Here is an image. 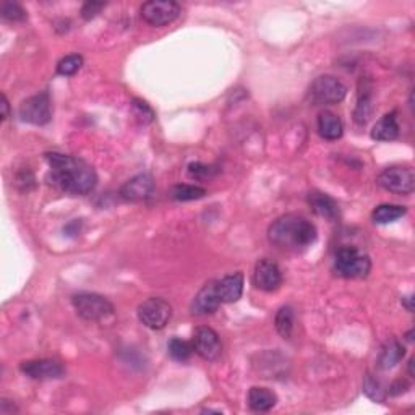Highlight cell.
Returning <instances> with one entry per match:
<instances>
[{"label": "cell", "instance_id": "35", "mask_svg": "<svg viewBox=\"0 0 415 415\" xmlns=\"http://www.w3.org/2000/svg\"><path fill=\"white\" fill-rule=\"evenodd\" d=\"M412 336H414V329H411V331H409V333L406 334V339L409 341V343H412V341H414Z\"/></svg>", "mask_w": 415, "mask_h": 415}, {"label": "cell", "instance_id": "16", "mask_svg": "<svg viewBox=\"0 0 415 415\" xmlns=\"http://www.w3.org/2000/svg\"><path fill=\"white\" fill-rule=\"evenodd\" d=\"M216 289L223 304H234L242 297L243 292V275L242 272H234L223 277L221 281H216Z\"/></svg>", "mask_w": 415, "mask_h": 415}, {"label": "cell", "instance_id": "12", "mask_svg": "<svg viewBox=\"0 0 415 415\" xmlns=\"http://www.w3.org/2000/svg\"><path fill=\"white\" fill-rule=\"evenodd\" d=\"M20 372L31 380H57L64 377L65 368L57 360L39 359L21 362Z\"/></svg>", "mask_w": 415, "mask_h": 415}, {"label": "cell", "instance_id": "19", "mask_svg": "<svg viewBox=\"0 0 415 415\" xmlns=\"http://www.w3.org/2000/svg\"><path fill=\"white\" fill-rule=\"evenodd\" d=\"M318 133L328 141H336L344 133V125L336 114L331 111H323L318 116Z\"/></svg>", "mask_w": 415, "mask_h": 415}, {"label": "cell", "instance_id": "23", "mask_svg": "<svg viewBox=\"0 0 415 415\" xmlns=\"http://www.w3.org/2000/svg\"><path fill=\"white\" fill-rule=\"evenodd\" d=\"M294 321H295V314L291 305H284L277 310L276 318H275V325H276L277 333L281 334V338L289 339L292 336Z\"/></svg>", "mask_w": 415, "mask_h": 415}, {"label": "cell", "instance_id": "27", "mask_svg": "<svg viewBox=\"0 0 415 415\" xmlns=\"http://www.w3.org/2000/svg\"><path fill=\"white\" fill-rule=\"evenodd\" d=\"M83 65V57L78 54L65 55L59 64H57V73L62 77H72L82 68Z\"/></svg>", "mask_w": 415, "mask_h": 415}, {"label": "cell", "instance_id": "25", "mask_svg": "<svg viewBox=\"0 0 415 415\" xmlns=\"http://www.w3.org/2000/svg\"><path fill=\"white\" fill-rule=\"evenodd\" d=\"M167 350H169L170 359H174L177 362H187L193 354V344L187 343V341L184 339L172 338L167 344Z\"/></svg>", "mask_w": 415, "mask_h": 415}, {"label": "cell", "instance_id": "13", "mask_svg": "<svg viewBox=\"0 0 415 415\" xmlns=\"http://www.w3.org/2000/svg\"><path fill=\"white\" fill-rule=\"evenodd\" d=\"M155 192V179L150 174H138L125 182L121 189V197L125 201L148 200Z\"/></svg>", "mask_w": 415, "mask_h": 415}, {"label": "cell", "instance_id": "28", "mask_svg": "<svg viewBox=\"0 0 415 415\" xmlns=\"http://www.w3.org/2000/svg\"><path fill=\"white\" fill-rule=\"evenodd\" d=\"M0 16L7 21L18 23L26 20V11L23 10L21 5L15 2H2V5H0Z\"/></svg>", "mask_w": 415, "mask_h": 415}, {"label": "cell", "instance_id": "3", "mask_svg": "<svg viewBox=\"0 0 415 415\" xmlns=\"http://www.w3.org/2000/svg\"><path fill=\"white\" fill-rule=\"evenodd\" d=\"M334 271L345 280H363L370 275L372 260L355 247H343L334 258Z\"/></svg>", "mask_w": 415, "mask_h": 415}, {"label": "cell", "instance_id": "22", "mask_svg": "<svg viewBox=\"0 0 415 415\" xmlns=\"http://www.w3.org/2000/svg\"><path fill=\"white\" fill-rule=\"evenodd\" d=\"M406 214H407L406 206L386 203V204H380V206L373 209L372 219L375 224H389V223H394V221L397 219H401L402 216H406Z\"/></svg>", "mask_w": 415, "mask_h": 415}, {"label": "cell", "instance_id": "31", "mask_svg": "<svg viewBox=\"0 0 415 415\" xmlns=\"http://www.w3.org/2000/svg\"><path fill=\"white\" fill-rule=\"evenodd\" d=\"M104 7H106L104 2H87L82 7V16L87 21L93 20V18H96V16H98L99 11Z\"/></svg>", "mask_w": 415, "mask_h": 415}, {"label": "cell", "instance_id": "26", "mask_svg": "<svg viewBox=\"0 0 415 415\" xmlns=\"http://www.w3.org/2000/svg\"><path fill=\"white\" fill-rule=\"evenodd\" d=\"M363 393H365L367 397H370V399L375 402H384L386 394H388L383 389L382 383H380L378 380L370 373H367L365 377H363Z\"/></svg>", "mask_w": 415, "mask_h": 415}, {"label": "cell", "instance_id": "6", "mask_svg": "<svg viewBox=\"0 0 415 415\" xmlns=\"http://www.w3.org/2000/svg\"><path fill=\"white\" fill-rule=\"evenodd\" d=\"M136 315L141 325L153 331H159L166 328L172 318V306L162 297H150L138 305Z\"/></svg>", "mask_w": 415, "mask_h": 415}, {"label": "cell", "instance_id": "14", "mask_svg": "<svg viewBox=\"0 0 415 415\" xmlns=\"http://www.w3.org/2000/svg\"><path fill=\"white\" fill-rule=\"evenodd\" d=\"M221 302L218 289H216V281H211L204 284L203 289L197 294V297L193 299L192 311L195 315H211L219 309Z\"/></svg>", "mask_w": 415, "mask_h": 415}, {"label": "cell", "instance_id": "21", "mask_svg": "<svg viewBox=\"0 0 415 415\" xmlns=\"http://www.w3.org/2000/svg\"><path fill=\"white\" fill-rule=\"evenodd\" d=\"M277 397L268 388H261V386H253L248 391V407L253 412H268L276 406Z\"/></svg>", "mask_w": 415, "mask_h": 415}, {"label": "cell", "instance_id": "2", "mask_svg": "<svg viewBox=\"0 0 415 415\" xmlns=\"http://www.w3.org/2000/svg\"><path fill=\"white\" fill-rule=\"evenodd\" d=\"M316 227L302 214L289 213L270 226L268 238L272 245L284 250H302L316 240Z\"/></svg>", "mask_w": 415, "mask_h": 415}, {"label": "cell", "instance_id": "7", "mask_svg": "<svg viewBox=\"0 0 415 415\" xmlns=\"http://www.w3.org/2000/svg\"><path fill=\"white\" fill-rule=\"evenodd\" d=\"M378 185L386 192L396 195H411L415 190V174L412 167L407 166H391L386 167L378 175Z\"/></svg>", "mask_w": 415, "mask_h": 415}, {"label": "cell", "instance_id": "8", "mask_svg": "<svg viewBox=\"0 0 415 415\" xmlns=\"http://www.w3.org/2000/svg\"><path fill=\"white\" fill-rule=\"evenodd\" d=\"M140 15L148 25L161 28L179 18L180 5L172 0H151L141 5Z\"/></svg>", "mask_w": 415, "mask_h": 415}, {"label": "cell", "instance_id": "33", "mask_svg": "<svg viewBox=\"0 0 415 415\" xmlns=\"http://www.w3.org/2000/svg\"><path fill=\"white\" fill-rule=\"evenodd\" d=\"M2 121H7L9 116H10V106H9V99L7 96L2 94Z\"/></svg>", "mask_w": 415, "mask_h": 415}, {"label": "cell", "instance_id": "1", "mask_svg": "<svg viewBox=\"0 0 415 415\" xmlns=\"http://www.w3.org/2000/svg\"><path fill=\"white\" fill-rule=\"evenodd\" d=\"M45 161L50 167L48 182L60 192L73 197H84L96 189L98 175L82 159L62 153H45Z\"/></svg>", "mask_w": 415, "mask_h": 415}, {"label": "cell", "instance_id": "17", "mask_svg": "<svg viewBox=\"0 0 415 415\" xmlns=\"http://www.w3.org/2000/svg\"><path fill=\"white\" fill-rule=\"evenodd\" d=\"M309 204L316 216L325 218L328 221H336L339 216L338 203L331 197L323 192H311L309 195Z\"/></svg>", "mask_w": 415, "mask_h": 415}, {"label": "cell", "instance_id": "5", "mask_svg": "<svg viewBox=\"0 0 415 415\" xmlns=\"http://www.w3.org/2000/svg\"><path fill=\"white\" fill-rule=\"evenodd\" d=\"M348 96V87L333 75H320L310 84L306 98L315 106L338 104Z\"/></svg>", "mask_w": 415, "mask_h": 415}, {"label": "cell", "instance_id": "9", "mask_svg": "<svg viewBox=\"0 0 415 415\" xmlns=\"http://www.w3.org/2000/svg\"><path fill=\"white\" fill-rule=\"evenodd\" d=\"M18 116L23 122L31 125H45L52 118V106H50L49 93H39L25 99L20 104Z\"/></svg>", "mask_w": 415, "mask_h": 415}, {"label": "cell", "instance_id": "10", "mask_svg": "<svg viewBox=\"0 0 415 415\" xmlns=\"http://www.w3.org/2000/svg\"><path fill=\"white\" fill-rule=\"evenodd\" d=\"M193 350L197 352L201 359L208 362H214L219 359L221 352H223V344H221L219 334L214 331L213 328L201 326L195 331V336H193Z\"/></svg>", "mask_w": 415, "mask_h": 415}, {"label": "cell", "instance_id": "20", "mask_svg": "<svg viewBox=\"0 0 415 415\" xmlns=\"http://www.w3.org/2000/svg\"><path fill=\"white\" fill-rule=\"evenodd\" d=\"M399 136V123H397V114L389 112L375 123L372 130V138L377 141H393Z\"/></svg>", "mask_w": 415, "mask_h": 415}, {"label": "cell", "instance_id": "32", "mask_svg": "<svg viewBox=\"0 0 415 415\" xmlns=\"http://www.w3.org/2000/svg\"><path fill=\"white\" fill-rule=\"evenodd\" d=\"M409 388H411V386H409V383L406 382V380H397V382H394L393 384L389 386L388 394H391V396L404 394Z\"/></svg>", "mask_w": 415, "mask_h": 415}, {"label": "cell", "instance_id": "4", "mask_svg": "<svg viewBox=\"0 0 415 415\" xmlns=\"http://www.w3.org/2000/svg\"><path fill=\"white\" fill-rule=\"evenodd\" d=\"M72 305L79 318L84 321H102L114 315V305L94 292H78L72 295Z\"/></svg>", "mask_w": 415, "mask_h": 415}, {"label": "cell", "instance_id": "18", "mask_svg": "<svg viewBox=\"0 0 415 415\" xmlns=\"http://www.w3.org/2000/svg\"><path fill=\"white\" fill-rule=\"evenodd\" d=\"M406 355V348L402 345L396 338H389L383 344L382 350L378 355V367L382 370H389V368L396 367Z\"/></svg>", "mask_w": 415, "mask_h": 415}, {"label": "cell", "instance_id": "36", "mask_svg": "<svg viewBox=\"0 0 415 415\" xmlns=\"http://www.w3.org/2000/svg\"><path fill=\"white\" fill-rule=\"evenodd\" d=\"M412 365H414V359H411V360H409V375H411V377H414V370H412Z\"/></svg>", "mask_w": 415, "mask_h": 415}, {"label": "cell", "instance_id": "30", "mask_svg": "<svg viewBox=\"0 0 415 415\" xmlns=\"http://www.w3.org/2000/svg\"><path fill=\"white\" fill-rule=\"evenodd\" d=\"M132 107H133V111H135L136 118H138V121L141 123H151L153 121H155V112H153L151 107L148 106L145 101L133 99Z\"/></svg>", "mask_w": 415, "mask_h": 415}, {"label": "cell", "instance_id": "34", "mask_svg": "<svg viewBox=\"0 0 415 415\" xmlns=\"http://www.w3.org/2000/svg\"><path fill=\"white\" fill-rule=\"evenodd\" d=\"M401 304L406 306L407 311H414V297H412V295H407V297H402Z\"/></svg>", "mask_w": 415, "mask_h": 415}, {"label": "cell", "instance_id": "11", "mask_svg": "<svg viewBox=\"0 0 415 415\" xmlns=\"http://www.w3.org/2000/svg\"><path fill=\"white\" fill-rule=\"evenodd\" d=\"M253 282L260 291L272 292L277 291L282 282V272L276 261L270 258H261L253 272Z\"/></svg>", "mask_w": 415, "mask_h": 415}, {"label": "cell", "instance_id": "15", "mask_svg": "<svg viewBox=\"0 0 415 415\" xmlns=\"http://www.w3.org/2000/svg\"><path fill=\"white\" fill-rule=\"evenodd\" d=\"M373 114V88L368 79H360L359 94H357V106L354 111V121L357 125H367Z\"/></svg>", "mask_w": 415, "mask_h": 415}, {"label": "cell", "instance_id": "24", "mask_svg": "<svg viewBox=\"0 0 415 415\" xmlns=\"http://www.w3.org/2000/svg\"><path fill=\"white\" fill-rule=\"evenodd\" d=\"M203 197H206V190L198 185L179 184L170 189V198L175 201H193V200H200V198Z\"/></svg>", "mask_w": 415, "mask_h": 415}, {"label": "cell", "instance_id": "29", "mask_svg": "<svg viewBox=\"0 0 415 415\" xmlns=\"http://www.w3.org/2000/svg\"><path fill=\"white\" fill-rule=\"evenodd\" d=\"M218 172H219L218 167L206 166V164H201V162H192L189 166V175L192 179H197V180L213 179Z\"/></svg>", "mask_w": 415, "mask_h": 415}]
</instances>
